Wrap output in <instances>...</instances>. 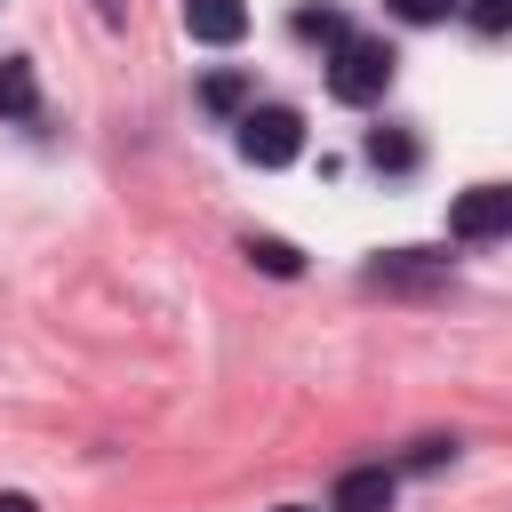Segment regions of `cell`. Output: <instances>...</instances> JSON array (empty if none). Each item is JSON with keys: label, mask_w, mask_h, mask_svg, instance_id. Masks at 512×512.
I'll list each match as a JSON object with an SVG mask.
<instances>
[{"label": "cell", "mask_w": 512, "mask_h": 512, "mask_svg": "<svg viewBox=\"0 0 512 512\" xmlns=\"http://www.w3.org/2000/svg\"><path fill=\"white\" fill-rule=\"evenodd\" d=\"M392 496H400L392 464H352V472L336 480V504H328V512H392Z\"/></svg>", "instance_id": "277c9868"}, {"label": "cell", "mask_w": 512, "mask_h": 512, "mask_svg": "<svg viewBox=\"0 0 512 512\" xmlns=\"http://www.w3.org/2000/svg\"><path fill=\"white\" fill-rule=\"evenodd\" d=\"M296 152H304V112H296V104H248V112H240V160L288 168Z\"/></svg>", "instance_id": "7a4b0ae2"}, {"label": "cell", "mask_w": 512, "mask_h": 512, "mask_svg": "<svg viewBox=\"0 0 512 512\" xmlns=\"http://www.w3.org/2000/svg\"><path fill=\"white\" fill-rule=\"evenodd\" d=\"M280 512H312V504H280Z\"/></svg>", "instance_id": "2e32d148"}, {"label": "cell", "mask_w": 512, "mask_h": 512, "mask_svg": "<svg viewBox=\"0 0 512 512\" xmlns=\"http://www.w3.org/2000/svg\"><path fill=\"white\" fill-rule=\"evenodd\" d=\"M296 32H304V40H328V48H336V40L352 32V24H344V8H328V0H320V8H296Z\"/></svg>", "instance_id": "9c48e42d"}, {"label": "cell", "mask_w": 512, "mask_h": 512, "mask_svg": "<svg viewBox=\"0 0 512 512\" xmlns=\"http://www.w3.org/2000/svg\"><path fill=\"white\" fill-rule=\"evenodd\" d=\"M96 8H104V16H120V0H96Z\"/></svg>", "instance_id": "9a60e30c"}, {"label": "cell", "mask_w": 512, "mask_h": 512, "mask_svg": "<svg viewBox=\"0 0 512 512\" xmlns=\"http://www.w3.org/2000/svg\"><path fill=\"white\" fill-rule=\"evenodd\" d=\"M248 264H264V272H280V280H296V272H304V256H296L288 240H256V232H248Z\"/></svg>", "instance_id": "30bf717a"}, {"label": "cell", "mask_w": 512, "mask_h": 512, "mask_svg": "<svg viewBox=\"0 0 512 512\" xmlns=\"http://www.w3.org/2000/svg\"><path fill=\"white\" fill-rule=\"evenodd\" d=\"M200 104H208L216 120H240V112H248V72H208V80H200Z\"/></svg>", "instance_id": "52a82bcc"}, {"label": "cell", "mask_w": 512, "mask_h": 512, "mask_svg": "<svg viewBox=\"0 0 512 512\" xmlns=\"http://www.w3.org/2000/svg\"><path fill=\"white\" fill-rule=\"evenodd\" d=\"M448 456H456V440H416V456H408V464H416V472H440Z\"/></svg>", "instance_id": "7c38bea8"}, {"label": "cell", "mask_w": 512, "mask_h": 512, "mask_svg": "<svg viewBox=\"0 0 512 512\" xmlns=\"http://www.w3.org/2000/svg\"><path fill=\"white\" fill-rule=\"evenodd\" d=\"M384 88H392V48L368 40V32H344L328 48V96L336 104H376Z\"/></svg>", "instance_id": "6da1fadb"}, {"label": "cell", "mask_w": 512, "mask_h": 512, "mask_svg": "<svg viewBox=\"0 0 512 512\" xmlns=\"http://www.w3.org/2000/svg\"><path fill=\"white\" fill-rule=\"evenodd\" d=\"M184 32L208 40V48H232V40L248 32V8H240V0H184Z\"/></svg>", "instance_id": "5b68a950"}, {"label": "cell", "mask_w": 512, "mask_h": 512, "mask_svg": "<svg viewBox=\"0 0 512 512\" xmlns=\"http://www.w3.org/2000/svg\"><path fill=\"white\" fill-rule=\"evenodd\" d=\"M0 512H40V504L32 496H0Z\"/></svg>", "instance_id": "5bb4252c"}, {"label": "cell", "mask_w": 512, "mask_h": 512, "mask_svg": "<svg viewBox=\"0 0 512 512\" xmlns=\"http://www.w3.org/2000/svg\"><path fill=\"white\" fill-rule=\"evenodd\" d=\"M504 224H512V192H504V184H472V192L448 208V232H456V240H496Z\"/></svg>", "instance_id": "3957f363"}, {"label": "cell", "mask_w": 512, "mask_h": 512, "mask_svg": "<svg viewBox=\"0 0 512 512\" xmlns=\"http://www.w3.org/2000/svg\"><path fill=\"white\" fill-rule=\"evenodd\" d=\"M472 24H480V32H504V24H512V0H472Z\"/></svg>", "instance_id": "4fadbf2b"}, {"label": "cell", "mask_w": 512, "mask_h": 512, "mask_svg": "<svg viewBox=\"0 0 512 512\" xmlns=\"http://www.w3.org/2000/svg\"><path fill=\"white\" fill-rule=\"evenodd\" d=\"M0 120H40V80H32L24 56L0 64Z\"/></svg>", "instance_id": "8992f818"}, {"label": "cell", "mask_w": 512, "mask_h": 512, "mask_svg": "<svg viewBox=\"0 0 512 512\" xmlns=\"http://www.w3.org/2000/svg\"><path fill=\"white\" fill-rule=\"evenodd\" d=\"M368 160L392 168V176H408V168H416V136H408V128H368Z\"/></svg>", "instance_id": "ba28073f"}, {"label": "cell", "mask_w": 512, "mask_h": 512, "mask_svg": "<svg viewBox=\"0 0 512 512\" xmlns=\"http://www.w3.org/2000/svg\"><path fill=\"white\" fill-rule=\"evenodd\" d=\"M448 8H456V0H392V16H400V24H440Z\"/></svg>", "instance_id": "8fae6325"}]
</instances>
